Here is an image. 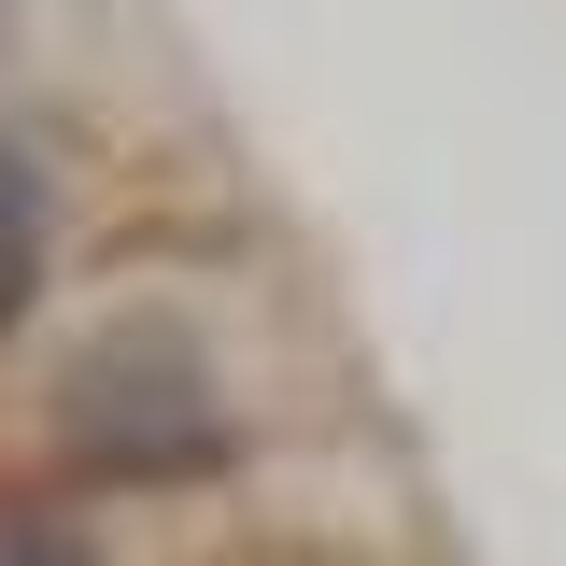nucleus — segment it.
Returning a JSON list of instances; mask_svg holds the SVG:
<instances>
[{
    "mask_svg": "<svg viewBox=\"0 0 566 566\" xmlns=\"http://www.w3.org/2000/svg\"><path fill=\"white\" fill-rule=\"evenodd\" d=\"M57 453L85 482H114V495L212 482V468H227V382H212V354L185 340V326H156V312L99 326V340L57 368Z\"/></svg>",
    "mask_w": 566,
    "mask_h": 566,
    "instance_id": "nucleus-1",
    "label": "nucleus"
},
{
    "mask_svg": "<svg viewBox=\"0 0 566 566\" xmlns=\"http://www.w3.org/2000/svg\"><path fill=\"white\" fill-rule=\"evenodd\" d=\"M43 241H57V212H43V170L0 142V326L43 297Z\"/></svg>",
    "mask_w": 566,
    "mask_h": 566,
    "instance_id": "nucleus-2",
    "label": "nucleus"
},
{
    "mask_svg": "<svg viewBox=\"0 0 566 566\" xmlns=\"http://www.w3.org/2000/svg\"><path fill=\"white\" fill-rule=\"evenodd\" d=\"M0 566H99V538L71 524L57 495H0Z\"/></svg>",
    "mask_w": 566,
    "mask_h": 566,
    "instance_id": "nucleus-3",
    "label": "nucleus"
}]
</instances>
